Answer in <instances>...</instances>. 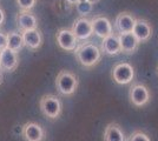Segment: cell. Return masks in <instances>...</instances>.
Returning <instances> with one entry per match:
<instances>
[{
	"instance_id": "obj_1",
	"label": "cell",
	"mask_w": 158,
	"mask_h": 141,
	"mask_svg": "<svg viewBox=\"0 0 158 141\" xmlns=\"http://www.w3.org/2000/svg\"><path fill=\"white\" fill-rule=\"evenodd\" d=\"M76 57L79 64L84 67H93L102 59V51L96 44L91 41H84L76 48Z\"/></svg>"
},
{
	"instance_id": "obj_2",
	"label": "cell",
	"mask_w": 158,
	"mask_h": 141,
	"mask_svg": "<svg viewBox=\"0 0 158 141\" xmlns=\"http://www.w3.org/2000/svg\"><path fill=\"white\" fill-rule=\"evenodd\" d=\"M79 85L78 76L74 73L61 69L59 73L57 74L56 78V88L61 95L65 96H71L76 93Z\"/></svg>"
},
{
	"instance_id": "obj_3",
	"label": "cell",
	"mask_w": 158,
	"mask_h": 141,
	"mask_svg": "<svg viewBox=\"0 0 158 141\" xmlns=\"http://www.w3.org/2000/svg\"><path fill=\"white\" fill-rule=\"evenodd\" d=\"M39 107L41 113L48 120H57L63 112V104L59 96L54 94H45L40 98Z\"/></svg>"
},
{
	"instance_id": "obj_4",
	"label": "cell",
	"mask_w": 158,
	"mask_h": 141,
	"mask_svg": "<svg viewBox=\"0 0 158 141\" xmlns=\"http://www.w3.org/2000/svg\"><path fill=\"white\" fill-rule=\"evenodd\" d=\"M111 76L118 85L131 84L135 79V68L129 62H118L112 68Z\"/></svg>"
},
{
	"instance_id": "obj_5",
	"label": "cell",
	"mask_w": 158,
	"mask_h": 141,
	"mask_svg": "<svg viewBox=\"0 0 158 141\" xmlns=\"http://www.w3.org/2000/svg\"><path fill=\"white\" fill-rule=\"evenodd\" d=\"M129 99L133 106L136 107H143L145 105L149 104V101L151 99V94L149 88L143 84H132L130 91H129Z\"/></svg>"
},
{
	"instance_id": "obj_6",
	"label": "cell",
	"mask_w": 158,
	"mask_h": 141,
	"mask_svg": "<svg viewBox=\"0 0 158 141\" xmlns=\"http://www.w3.org/2000/svg\"><path fill=\"white\" fill-rule=\"evenodd\" d=\"M71 31L76 35L78 41H86L87 39H90L93 34L91 19L86 17H79L73 22Z\"/></svg>"
},
{
	"instance_id": "obj_7",
	"label": "cell",
	"mask_w": 158,
	"mask_h": 141,
	"mask_svg": "<svg viewBox=\"0 0 158 141\" xmlns=\"http://www.w3.org/2000/svg\"><path fill=\"white\" fill-rule=\"evenodd\" d=\"M56 39L58 46L66 52H73L78 47V39L69 28H59L56 33Z\"/></svg>"
},
{
	"instance_id": "obj_8",
	"label": "cell",
	"mask_w": 158,
	"mask_h": 141,
	"mask_svg": "<svg viewBox=\"0 0 158 141\" xmlns=\"http://www.w3.org/2000/svg\"><path fill=\"white\" fill-rule=\"evenodd\" d=\"M21 134L25 141H45L46 140V132L44 127L35 122L28 121L23 126Z\"/></svg>"
},
{
	"instance_id": "obj_9",
	"label": "cell",
	"mask_w": 158,
	"mask_h": 141,
	"mask_svg": "<svg viewBox=\"0 0 158 141\" xmlns=\"http://www.w3.org/2000/svg\"><path fill=\"white\" fill-rule=\"evenodd\" d=\"M91 24H92L93 34H96L100 39H105L113 33L111 21L104 15H94L91 19Z\"/></svg>"
},
{
	"instance_id": "obj_10",
	"label": "cell",
	"mask_w": 158,
	"mask_h": 141,
	"mask_svg": "<svg viewBox=\"0 0 158 141\" xmlns=\"http://www.w3.org/2000/svg\"><path fill=\"white\" fill-rule=\"evenodd\" d=\"M19 65L18 53L5 47L0 51V69L5 72H14Z\"/></svg>"
},
{
	"instance_id": "obj_11",
	"label": "cell",
	"mask_w": 158,
	"mask_h": 141,
	"mask_svg": "<svg viewBox=\"0 0 158 141\" xmlns=\"http://www.w3.org/2000/svg\"><path fill=\"white\" fill-rule=\"evenodd\" d=\"M132 33L135 34V37L138 39L139 42H146V41L151 39L153 28H152V25L148 20L138 18V19H136Z\"/></svg>"
},
{
	"instance_id": "obj_12",
	"label": "cell",
	"mask_w": 158,
	"mask_h": 141,
	"mask_svg": "<svg viewBox=\"0 0 158 141\" xmlns=\"http://www.w3.org/2000/svg\"><path fill=\"white\" fill-rule=\"evenodd\" d=\"M135 22H136V18L133 17V14L125 11V12H120L116 17L114 27H116V31L118 32V34L130 33L133 29Z\"/></svg>"
},
{
	"instance_id": "obj_13",
	"label": "cell",
	"mask_w": 158,
	"mask_h": 141,
	"mask_svg": "<svg viewBox=\"0 0 158 141\" xmlns=\"http://www.w3.org/2000/svg\"><path fill=\"white\" fill-rule=\"evenodd\" d=\"M15 20L21 32L38 28V19L31 11H20L15 17Z\"/></svg>"
},
{
	"instance_id": "obj_14",
	"label": "cell",
	"mask_w": 158,
	"mask_h": 141,
	"mask_svg": "<svg viewBox=\"0 0 158 141\" xmlns=\"http://www.w3.org/2000/svg\"><path fill=\"white\" fill-rule=\"evenodd\" d=\"M100 51H102V53L106 54V55H110V57L118 55V54L122 53L118 34L112 33L107 38L103 39L102 45H100Z\"/></svg>"
},
{
	"instance_id": "obj_15",
	"label": "cell",
	"mask_w": 158,
	"mask_h": 141,
	"mask_svg": "<svg viewBox=\"0 0 158 141\" xmlns=\"http://www.w3.org/2000/svg\"><path fill=\"white\" fill-rule=\"evenodd\" d=\"M119 44H120V48H122V53L124 54H133L139 47L138 39L135 37V34L130 32V33H120L118 34Z\"/></svg>"
},
{
	"instance_id": "obj_16",
	"label": "cell",
	"mask_w": 158,
	"mask_h": 141,
	"mask_svg": "<svg viewBox=\"0 0 158 141\" xmlns=\"http://www.w3.org/2000/svg\"><path fill=\"white\" fill-rule=\"evenodd\" d=\"M21 35H23L25 46H27L30 49H32V51L38 49L43 45L44 38H43V34H41V32H40L38 28L21 32Z\"/></svg>"
},
{
	"instance_id": "obj_17",
	"label": "cell",
	"mask_w": 158,
	"mask_h": 141,
	"mask_svg": "<svg viewBox=\"0 0 158 141\" xmlns=\"http://www.w3.org/2000/svg\"><path fill=\"white\" fill-rule=\"evenodd\" d=\"M104 141H126L122 127L116 122H110L104 131Z\"/></svg>"
},
{
	"instance_id": "obj_18",
	"label": "cell",
	"mask_w": 158,
	"mask_h": 141,
	"mask_svg": "<svg viewBox=\"0 0 158 141\" xmlns=\"http://www.w3.org/2000/svg\"><path fill=\"white\" fill-rule=\"evenodd\" d=\"M25 46L24 44V39H23V35L21 32H10L7 33V48H10L11 51H13L15 53H18L23 47Z\"/></svg>"
},
{
	"instance_id": "obj_19",
	"label": "cell",
	"mask_w": 158,
	"mask_h": 141,
	"mask_svg": "<svg viewBox=\"0 0 158 141\" xmlns=\"http://www.w3.org/2000/svg\"><path fill=\"white\" fill-rule=\"evenodd\" d=\"M76 10L80 17H86L87 14L92 13L93 11V4L86 1V0H80L78 4L76 5Z\"/></svg>"
},
{
	"instance_id": "obj_20",
	"label": "cell",
	"mask_w": 158,
	"mask_h": 141,
	"mask_svg": "<svg viewBox=\"0 0 158 141\" xmlns=\"http://www.w3.org/2000/svg\"><path fill=\"white\" fill-rule=\"evenodd\" d=\"M20 11H31L35 6L37 0H15Z\"/></svg>"
},
{
	"instance_id": "obj_21",
	"label": "cell",
	"mask_w": 158,
	"mask_h": 141,
	"mask_svg": "<svg viewBox=\"0 0 158 141\" xmlns=\"http://www.w3.org/2000/svg\"><path fill=\"white\" fill-rule=\"evenodd\" d=\"M127 141H151L150 139V136L144 133V132H142V131H136V132H133L131 134V136L129 138V140Z\"/></svg>"
},
{
	"instance_id": "obj_22",
	"label": "cell",
	"mask_w": 158,
	"mask_h": 141,
	"mask_svg": "<svg viewBox=\"0 0 158 141\" xmlns=\"http://www.w3.org/2000/svg\"><path fill=\"white\" fill-rule=\"evenodd\" d=\"M7 46V34L0 31V51Z\"/></svg>"
},
{
	"instance_id": "obj_23",
	"label": "cell",
	"mask_w": 158,
	"mask_h": 141,
	"mask_svg": "<svg viewBox=\"0 0 158 141\" xmlns=\"http://www.w3.org/2000/svg\"><path fill=\"white\" fill-rule=\"evenodd\" d=\"M4 21H5V13H4L2 8L0 7V26L4 24Z\"/></svg>"
},
{
	"instance_id": "obj_24",
	"label": "cell",
	"mask_w": 158,
	"mask_h": 141,
	"mask_svg": "<svg viewBox=\"0 0 158 141\" xmlns=\"http://www.w3.org/2000/svg\"><path fill=\"white\" fill-rule=\"evenodd\" d=\"M80 0H66V2L69 4V5H77Z\"/></svg>"
},
{
	"instance_id": "obj_25",
	"label": "cell",
	"mask_w": 158,
	"mask_h": 141,
	"mask_svg": "<svg viewBox=\"0 0 158 141\" xmlns=\"http://www.w3.org/2000/svg\"><path fill=\"white\" fill-rule=\"evenodd\" d=\"M86 1H89V2H91V4H93V5H94V4H97V2H99L100 0H86Z\"/></svg>"
},
{
	"instance_id": "obj_26",
	"label": "cell",
	"mask_w": 158,
	"mask_h": 141,
	"mask_svg": "<svg viewBox=\"0 0 158 141\" xmlns=\"http://www.w3.org/2000/svg\"><path fill=\"white\" fill-rule=\"evenodd\" d=\"M1 82H2V73H1V71H0V85H1Z\"/></svg>"
}]
</instances>
